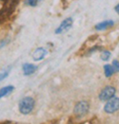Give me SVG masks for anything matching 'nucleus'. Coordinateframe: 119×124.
<instances>
[{
    "label": "nucleus",
    "mask_w": 119,
    "mask_h": 124,
    "mask_svg": "<svg viewBox=\"0 0 119 124\" xmlns=\"http://www.w3.org/2000/svg\"><path fill=\"white\" fill-rule=\"evenodd\" d=\"M34 100L32 97H25L20 100L18 103V108L20 113L23 115H29L34 108Z\"/></svg>",
    "instance_id": "nucleus-1"
},
{
    "label": "nucleus",
    "mask_w": 119,
    "mask_h": 124,
    "mask_svg": "<svg viewBox=\"0 0 119 124\" xmlns=\"http://www.w3.org/2000/svg\"><path fill=\"white\" fill-rule=\"evenodd\" d=\"M89 109H90L89 102L86 101H80L75 104L74 109H73V113L76 116H84L85 115L88 114Z\"/></svg>",
    "instance_id": "nucleus-2"
},
{
    "label": "nucleus",
    "mask_w": 119,
    "mask_h": 124,
    "mask_svg": "<svg viewBox=\"0 0 119 124\" xmlns=\"http://www.w3.org/2000/svg\"><path fill=\"white\" fill-rule=\"evenodd\" d=\"M116 93V89L115 87L111 86V85H108L105 88L102 89V91L99 94V100L102 101H108L109 100L112 99L114 97V95Z\"/></svg>",
    "instance_id": "nucleus-3"
},
{
    "label": "nucleus",
    "mask_w": 119,
    "mask_h": 124,
    "mask_svg": "<svg viewBox=\"0 0 119 124\" xmlns=\"http://www.w3.org/2000/svg\"><path fill=\"white\" fill-rule=\"evenodd\" d=\"M119 110V98H112L109 100L104 106V111L108 114H112Z\"/></svg>",
    "instance_id": "nucleus-4"
},
{
    "label": "nucleus",
    "mask_w": 119,
    "mask_h": 124,
    "mask_svg": "<svg viewBox=\"0 0 119 124\" xmlns=\"http://www.w3.org/2000/svg\"><path fill=\"white\" fill-rule=\"evenodd\" d=\"M73 26V18L71 17H68L66 18L65 20L62 21V23L60 24V26L55 30V33L56 34H62V33H65L69 31Z\"/></svg>",
    "instance_id": "nucleus-5"
},
{
    "label": "nucleus",
    "mask_w": 119,
    "mask_h": 124,
    "mask_svg": "<svg viewBox=\"0 0 119 124\" xmlns=\"http://www.w3.org/2000/svg\"><path fill=\"white\" fill-rule=\"evenodd\" d=\"M47 54H48L47 49H45L44 47H38V48H36L34 50V52H33V59L34 61H36V62L41 61V60H43L44 58H45V56Z\"/></svg>",
    "instance_id": "nucleus-6"
},
{
    "label": "nucleus",
    "mask_w": 119,
    "mask_h": 124,
    "mask_svg": "<svg viewBox=\"0 0 119 124\" xmlns=\"http://www.w3.org/2000/svg\"><path fill=\"white\" fill-rule=\"evenodd\" d=\"M37 66L34 65L33 63H29V62H26L22 65V70H23V74L25 76H29V75H32L33 73H34V71L36 70Z\"/></svg>",
    "instance_id": "nucleus-7"
},
{
    "label": "nucleus",
    "mask_w": 119,
    "mask_h": 124,
    "mask_svg": "<svg viewBox=\"0 0 119 124\" xmlns=\"http://www.w3.org/2000/svg\"><path fill=\"white\" fill-rule=\"evenodd\" d=\"M114 25V22L112 20H107V21H104V22H101L99 24H96L94 29L96 31H105L107 30L108 28H110Z\"/></svg>",
    "instance_id": "nucleus-8"
},
{
    "label": "nucleus",
    "mask_w": 119,
    "mask_h": 124,
    "mask_svg": "<svg viewBox=\"0 0 119 124\" xmlns=\"http://www.w3.org/2000/svg\"><path fill=\"white\" fill-rule=\"evenodd\" d=\"M14 87L12 85H8V86H5V87H2L0 89V99L8 96L9 94H11L13 91Z\"/></svg>",
    "instance_id": "nucleus-9"
},
{
    "label": "nucleus",
    "mask_w": 119,
    "mask_h": 124,
    "mask_svg": "<svg viewBox=\"0 0 119 124\" xmlns=\"http://www.w3.org/2000/svg\"><path fill=\"white\" fill-rule=\"evenodd\" d=\"M104 72H105V76L107 78H110L113 75L114 70L112 68V65H110V64H105L104 65Z\"/></svg>",
    "instance_id": "nucleus-10"
},
{
    "label": "nucleus",
    "mask_w": 119,
    "mask_h": 124,
    "mask_svg": "<svg viewBox=\"0 0 119 124\" xmlns=\"http://www.w3.org/2000/svg\"><path fill=\"white\" fill-rule=\"evenodd\" d=\"M42 1L43 0H25V4L28 6H31V7H35Z\"/></svg>",
    "instance_id": "nucleus-11"
},
{
    "label": "nucleus",
    "mask_w": 119,
    "mask_h": 124,
    "mask_svg": "<svg viewBox=\"0 0 119 124\" xmlns=\"http://www.w3.org/2000/svg\"><path fill=\"white\" fill-rule=\"evenodd\" d=\"M10 71H11V67H8L7 69H5L4 71H2V72L0 73V82L8 77V75L10 74Z\"/></svg>",
    "instance_id": "nucleus-12"
},
{
    "label": "nucleus",
    "mask_w": 119,
    "mask_h": 124,
    "mask_svg": "<svg viewBox=\"0 0 119 124\" xmlns=\"http://www.w3.org/2000/svg\"><path fill=\"white\" fill-rule=\"evenodd\" d=\"M101 60L103 61H108L109 59L110 58V51H103L101 53Z\"/></svg>",
    "instance_id": "nucleus-13"
},
{
    "label": "nucleus",
    "mask_w": 119,
    "mask_h": 124,
    "mask_svg": "<svg viewBox=\"0 0 119 124\" xmlns=\"http://www.w3.org/2000/svg\"><path fill=\"white\" fill-rule=\"evenodd\" d=\"M112 68L114 70V72H119V61L117 60H113L112 62Z\"/></svg>",
    "instance_id": "nucleus-14"
},
{
    "label": "nucleus",
    "mask_w": 119,
    "mask_h": 124,
    "mask_svg": "<svg viewBox=\"0 0 119 124\" xmlns=\"http://www.w3.org/2000/svg\"><path fill=\"white\" fill-rule=\"evenodd\" d=\"M114 10H115V11H116V12H117V13L119 14V4H118V5H116V6H115Z\"/></svg>",
    "instance_id": "nucleus-15"
},
{
    "label": "nucleus",
    "mask_w": 119,
    "mask_h": 124,
    "mask_svg": "<svg viewBox=\"0 0 119 124\" xmlns=\"http://www.w3.org/2000/svg\"><path fill=\"white\" fill-rule=\"evenodd\" d=\"M2 1H4V2H6V1H8V0H2Z\"/></svg>",
    "instance_id": "nucleus-16"
}]
</instances>
